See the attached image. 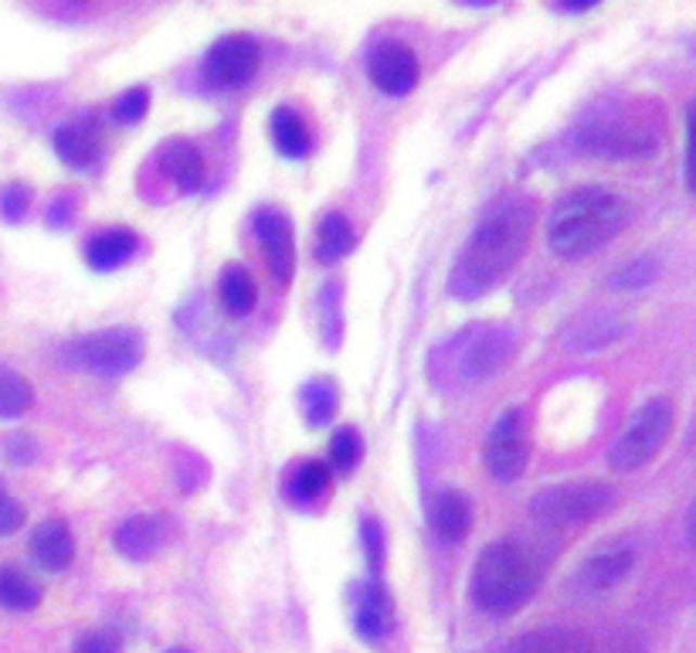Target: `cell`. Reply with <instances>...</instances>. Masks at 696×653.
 Segmentation results:
<instances>
[{"mask_svg": "<svg viewBox=\"0 0 696 653\" xmlns=\"http://www.w3.org/2000/svg\"><path fill=\"white\" fill-rule=\"evenodd\" d=\"M530 232H533V201L524 194L500 201L482 218L466 248H462L449 290L455 296H479L500 286L506 272L520 263Z\"/></svg>", "mask_w": 696, "mask_h": 653, "instance_id": "1", "label": "cell"}, {"mask_svg": "<svg viewBox=\"0 0 696 653\" xmlns=\"http://www.w3.org/2000/svg\"><path fill=\"white\" fill-rule=\"evenodd\" d=\"M629 205L602 184H581L560 194L547 218V242L564 259H584L622 232Z\"/></svg>", "mask_w": 696, "mask_h": 653, "instance_id": "2", "label": "cell"}, {"mask_svg": "<svg viewBox=\"0 0 696 653\" xmlns=\"http://www.w3.org/2000/svg\"><path fill=\"white\" fill-rule=\"evenodd\" d=\"M540 579H544V565H540L533 551L517 538H500L489 541L476 559L469 592L479 610L506 616L517 613L537 592Z\"/></svg>", "mask_w": 696, "mask_h": 653, "instance_id": "3", "label": "cell"}, {"mask_svg": "<svg viewBox=\"0 0 696 653\" xmlns=\"http://www.w3.org/2000/svg\"><path fill=\"white\" fill-rule=\"evenodd\" d=\"M659 133L656 110L629 99V103L588 110L578 119L571 140L595 157H646L659 146Z\"/></svg>", "mask_w": 696, "mask_h": 653, "instance_id": "4", "label": "cell"}, {"mask_svg": "<svg viewBox=\"0 0 696 653\" xmlns=\"http://www.w3.org/2000/svg\"><path fill=\"white\" fill-rule=\"evenodd\" d=\"M517 331L506 323H473L435 350V374L446 388H476L513 358Z\"/></svg>", "mask_w": 696, "mask_h": 653, "instance_id": "5", "label": "cell"}, {"mask_svg": "<svg viewBox=\"0 0 696 653\" xmlns=\"http://www.w3.org/2000/svg\"><path fill=\"white\" fill-rule=\"evenodd\" d=\"M673 419H676L673 401H669L666 395L649 398L646 406L632 415V422L626 425V433L618 436L615 446L608 449L611 470L632 473V470L649 466L659 457V449L666 446L669 433H673Z\"/></svg>", "mask_w": 696, "mask_h": 653, "instance_id": "6", "label": "cell"}, {"mask_svg": "<svg viewBox=\"0 0 696 653\" xmlns=\"http://www.w3.org/2000/svg\"><path fill=\"white\" fill-rule=\"evenodd\" d=\"M615 504V487L605 481H571L544 487L530 500V514L547 527L598 521Z\"/></svg>", "mask_w": 696, "mask_h": 653, "instance_id": "7", "label": "cell"}, {"mask_svg": "<svg viewBox=\"0 0 696 653\" xmlns=\"http://www.w3.org/2000/svg\"><path fill=\"white\" fill-rule=\"evenodd\" d=\"M140 355H143V341L130 326H109V331L75 337L72 344L62 347V358L68 364L86 368L92 374H106V379L133 371L140 364Z\"/></svg>", "mask_w": 696, "mask_h": 653, "instance_id": "8", "label": "cell"}, {"mask_svg": "<svg viewBox=\"0 0 696 653\" xmlns=\"http://www.w3.org/2000/svg\"><path fill=\"white\" fill-rule=\"evenodd\" d=\"M530 460V436L520 409H506L486 439V466L497 481H517Z\"/></svg>", "mask_w": 696, "mask_h": 653, "instance_id": "9", "label": "cell"}, {"mask_svg": "<svg viewBox=\"0 0 696 653\" xmlns=\"http://www.w3.org/2000/svg\"><path fill=\"white\" fill-rule=\"evenodd\" d=\"M262 52L259 41L252 35H224L211 44L208 59H204V75L208 82H215L218 89H235L245 86L255 72H259Z\"/></svg>", "mask_w": 696, "mask_h": 653, "instance_id": "10", "label": "cell"}, {"mask_svg": "<svg viewBox=\"0 0 696 653\" xmlns=\"http://www.w3.org/2000/svg\"><path fill=\"white\" fill-rule=\"evenodd\" d=\"M252 225H255V235H259V242H262L272 280L279 286H286L293 280V269H296V235H293L289 215L275 205H266V208L255 212Z\"/></svg>", "mask_w": 696, "mask_h": 653, "instance_id": "11", "label": "cell"}, {"mask_svg": "<svg viewBox=\"0 0 696 653\" xmlns=\"http://www.w3.org/2000/svg\"><path fill=\"white\" fill-rule=\"evenodd\" d=\"M632 568H635V548L626 541H605L578 565L575 589L581 596H602L618 582H626Z\"/></svg>", "mask_w": 696, "mask_h": 653, "instance_id": "12", "label": "cell"}, {"mask_svg": "<svg viewBox=\"0 0 696 653\" xmlns=\"http://www.w3.org/2000/svg\"><path fill=\"white\" fill-rule=\"evenodd\" d=\"M368 75L371 82L388 92V95H404L418 86V75H422V65H418V55L415 48L398 41V38H388V41H377L374 52L368 59Z\"/></svg>", "mask_w": 696, "mask_h": 653, "instance_id": "13", "label": "cell"}, {"mask_svg": "<svg viewBox=\"0 0 696 653\" xmlns=\"http://www.w3.org/2000/svg\"><path fill=\"white\" fill-rule=\"evenodd\" d=\"M173 524L167 514H137L116 527V551L133 562H146L170 541Z\"/></svg>", "mask_w": 696, "mask_h": 653, "instance_id": "14", "label": "cell"}, {"mask_svg": "<svg viewBox=\"0 0 696 653\" xmlns=\"http://www.w3.org/2000/svg\"><path fill=\"white\" fill-rule=\"evenodd\" d=\"M55 150L68 167L89 170L102 157V127L95 116H75L55 130Z\"/></svg>", "mask_w": 696, "mask_h": 653, "instance_id": "15", "label": "cell"}, {"mask_svg": "<svg viewBox=\"0 0 696 653\" xmlns=\"http://www.w3.org/2000/svg\"><path fill=\"white\" fill-rule=\"evenodd\" d=\"M353 626L364 640H384L395 626L391 596L377 579L353 589Z\"/></svg>", "mask_w": 696, "mask_h": 653, "instance_id": "16", "label": "cell"}, {"mask_svg": "<svg viewBox=\"0 0 696 653\" xmlns=\"http://www.w3.org/2000/svg\"><path fill=\"white\" fill-rule=\"evenodd\" d=\"M428 521H431V532L455 545L469 535V527H473V508H469V500L462 497L459 490L446 487V490H438L431 497V504H428Z\"/></svg>", "mask_w": 696, "mask_h": 653, "instance_id": "17", "label": "cell"}, {"mask_svg": "<svg viewBox=\"0 0 696 653\" xmlns=\"http://www.w3.org/2000/svg\"><path fill=\"white\" fill-rule=\"evenodd\" d=\"M160 167L184 194H194L204 184V157L191 140H170L160 150Z\"/></svg>", "mask_w": 696, "mask_h": 653, "instance_id": "18", "label": "cell"}, {"mask_svg": "<svg viewBox=\"0 0 696 653\" xmlns=\"http://www.w3.org/2000/svg\"><path fill=\"white\" fill-rule=\"evenodd\" d=\"M75 555V541L72 532L62 521H44L35 527L31 535V559L44 568V572H65L68 562Z\"/></svg>", "mask_w": 696, "mask_h": 653, "instance_id": "19", "label": "cell"}, {"mask_svg": "<svg viewBox=\"0 0 696 653\" xmlns=\"http://www.w3.org/2000/svg\"><path fill=\"white\" fill-rule=\"evenodd\" d=\"M140 248V235L133 229H106L89 239L86 245V259L92 269L106 272V269H116L123 266L126 259H133Z\"/></svg>", "mask_w": 696, "mask_h": 653, "instance_id": "20", "label": "cell"}, {"mask_svg": "<svg viewBox=\"0 0 696 653\" xmlns=\"http://www.w3.org/2000/svg\"><path fill=\"white\" fill-rule=\"evenodd\" d=\"M269 130L275 146L286 157H306L313 150V130H309V123L293 106H279L269 119Z\"/></svg>", "mask_w": 696, "mask_h": 653, "instance_id": "21", "label": "cell"}, {"mask_svg": "<svg viewBox=\"0 0 696 653\" xmlns=\"http://www.w3.org/2000/svg\"><path fill=\"white\" fill-rule=\"evenodd\" d=\"M218 296H221V307L231 313V317H245L255 310L259 304V286H255L252 272L245 266H224L221 280H218Z\"/></svg>", "mask_w": 696, "mask_h": 653, "instance_id": "22", "label": "cell"}, {"mask_svg": "<svg viewBox=\"0 0 696 653\" xmlns=\"http://www.w3.org/2000/svg\"><path fill=\"white\" fill-rule=\"evenodd\" d=\"M357 235H353V225L344 212H326L320 221V239H317V259L323 266H333L337 259H344L350 248H353Z\"/></svg>", "mask_w": 696, "mask_h": 653, "instance_id": "23", "label": "cell"}, {"mask_svg": "<svg viewBox=\"0 0 696 653\" xmlns=\"http://www.w3.org/2000/svg\"><path fill=\"white\" fill-rule=\"evenodd\" d=\"M330 490V466L320 460H299L286 473V497L296 504H317V500Z\"/></svg>", "mask_w": 696, "mask_h": 653, "instance_id": "24", "label": "cell"}, {"mask_svg": "<svg viewBox=\"0 0 696 653\" xmlns=\"http://www.w3.org/2000/svg\"><path fill=\"white\" fill-rule=\"evenodd\" d=\"M506 653H588V640L575 630L551 626V630H533L513 640Z\"/></svg>", "mask_w": 696, "mask_h": 653, "instance_id": "25", "label": "cell"}, {"mask_svg": "<svg viewBox=\"0 0 696 653\" xmlns=\"http://www.w3.org/2000/svg\"><path fill=\"white\" fill-rule=\"evenodd\" d=\"M41 602V586L31 579L24 568L4 565L0 568V606L4 610H17V613H28Z\"/></svg>", "mask_w": 696, "mask_h": 653, "instance_id": "26", "label": "cell"}, {"mask_svg": "<svg viewBox=\"0 0 696 653\" xmlns=\"http://www.w3.org/2000/svg\"><path fill=\"white\" fill-rule=\"evenodd\" d=\"M299 406H302V415H306L309 425H323V422L333 419V412H337L340 392H337V385H333L330 379H313L309 385H302Z\"/></svg>", "mask_w": 696, "mask_h": 653, "instance_id": "27", "label": "cell"}, {"mask_svg": "<svg viewBox=\"0 0 696 653\" xmlns=\"http://www.w3.org/2000/svg\"><path fill=\"white\" fill-rule=\"evenodd\" d=\"M31 401H35V388L31 382L24 379V374H17L14 368L8 364H0V415H24L31 409Z\"/></svg>", "mask_w": 696, "mask_h": 653, "instance_id": "28", "label": "cell"}, {"mask_svg": "<svg viewBox=\"0 0 696 653\" xmlns=\"http://www.w3.org/2000/svg\"><path fill=\"white\" fill-rule=\"evenodd\" d=\"M360 457H364V436L357 433V425H344L330 439V463L340 473H353Z\"/></svg>", "mask_w": 696, "mask_h": 653, "instance_id": "29", "label": "cell"}, {"mask_svg": "<svg viewBox=\"0 0 696 653\" xmlns=\"http://www.w3.org/2000/svg\"><path fill=\"white\" fill-rule=\"evenodd\" d=\"M656 276H659V263L653 256H639V259H632V263H626L622 269H618L608 283L618 286V290H635V286L653 283Z\"/></svg>", "mask_w": 696, "mask_h": 653, "instance_id": "30", "label": "cell"}, {"mask_svg": "<svg viewBox=\"0 0 696 653\" xmlns=\"http://www.w3.org/2000/svg\"><path fill=\"white\" fill-rule=\"evenodd\" d=\"M146 110H150V92L143 89V86H137V89H126L116 103H113V116L119 119V123H140L143 116H146Z\"/></svg>", "mask_w": 696, "mask_h": 653, "instance_id": "31", "label": "cell"}, {"mask_svg": "<svg viewBox=\"0 0 696 653\" xmlns=\"http://www.w3.org/2000/svg\"><path fill=\"white\" fill-rule=\"evenodd\" d=\"M31 205V191L24 188V184H8L4 194H0V212H4L8 221H17L24 218V212H28Z\"/></svg>", "mask_w": 696, "mask_h": 653, "instance_id": "32", "label": "cell"}, {"mask_svg": "<svg viewBox=\"0 0 696 653\" xmlns=\"http://www.w3.org/2000/svg\"><path fill=\"white\" fill-rule=\"evenodd\" d=\"M0 453H4L8 460H14V463H31L38 457V446L21 433V436H8V443L0 446Z\"/></svg>", "mask_w": 696, "mask_h": 653, "instance_id": "33", "label": "cell"}, {"mask_svg": "<svg viewBox=\"0 0 696 653\" xmlns=\"http://www.w3.org/2000/svg\"><path fill=\"white\" fill-rule=\"evenodd\" d=\"M21 524H24V508L0 490V535H14Z\"/></svg>", "mask_w": 696, "mask_h": 653, "instance_id": "34", "label": "cell"}, {"mask_svg": "<svg viewBox=\"0 0 696 653\" xmlns=\"http://www.w3.org/2000/svg\"><path fill=\"white\" fill-rule=\"evenodd\" d=\"M75 653H119V640L106 630H95V633H86L75 646Z\"/></svg>", "mask_w": 696, "mask_h": 653, "instance_id": "35", "label": "cell"}, {"mask_svg": "<svg viewBox=\"0 0 696 653\" xmlns=\"http://www.w3.org/2000/svg\"><path fill=\"white\" fill-rule=\"evenodd\" d=\"M323 317H326V341L337 344V331H340V320H337V286H326L323 290Z\"/></svg>", "mask_w": 696, "mask_h": 653, "instance_id": "36", "label": "cell"}, {"mask_svg": "<svg viewBox=\"0 0 696 653\" xmlns=\"http://www.w3.org/2000/svg\"><path fill=\"white\" fill-rule=\"evenodd\" d=\"M364 541H368V559H371V568L377 572L381 568V555H384V545H381V524L374 517L364 521Z\"/></svg>", "mask_w": 696, "mask_h": 653, "instance_id": "37", "label": "cell"}, {"mask_svg": "<svg viewBox=\"0 0 696 653\" xmlns=\"http://www.w3.org/2000/svg\"><path fill=\"white\" fill-rule=\"evenodd\" d=\"M167 653H191V650H184V646H173V650H167Z\"/></svg>", "mask_w": 696, "mask_h": 653, "instance_id": "38", "label": "cell"}]
</instances>
